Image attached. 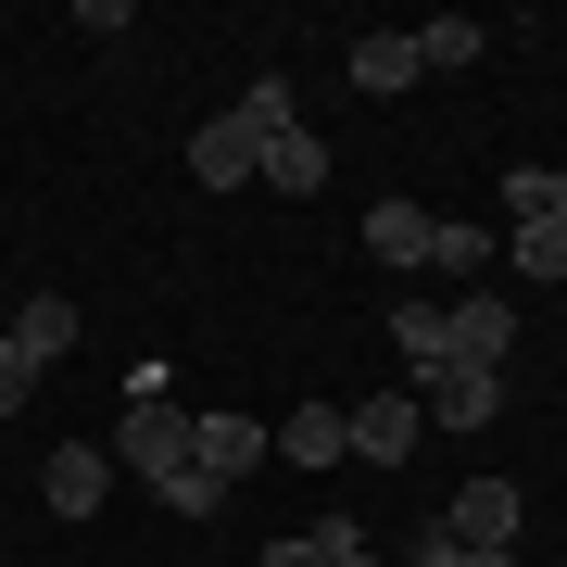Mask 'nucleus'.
<instances>
[{
	"instance_id": "19",
	"label": "nucleus",
	"mask_w": 567,
	"mask_h": 567,
	"mask_svg": "<svg viewBox=\"0 0 567 567\" xmlns=\"http://www.w3.org/2000/svg\"><path fill=\"white\" fill-rule=\"evenodd\" d=\"M316 529H328V567H391L379 529H353V517H316Z\"/></svg>"
},
{
	"instance_id": "18",
	"label": "nucleus",
	"mask_w": 567,
	"mask_h": 567,
	"mask_svg": "<svg viewBox=\"0 0 567 567\" xmlns=\"http://www.w3.org/2000/svg\"><path fill=\"white\" fill-rule=\"evenodd\" d=\"M404 567H517V555H480V543H454V529H429V543H404Z\"/></svg>"
},
{
	"instance_id": "2",
	"label": "nucleus",
	"mask_w": 567,
	"mask_h": 567,
	"mask_svg": "<svg viewBox=\"0 0 567 567\" xmlns=\"http://www.w3.org/2000/svg\"><path fill=\"white\" fill-rule=\"evenodd\" d=\"M240 102L265 114V164H252V177H265V189H290V203H316V189H328V140L303 126V102H290V76H252Z\"/></svg>"
},
{
	"instance_id": "16",
	"label": "nucleus",
	"mask_w": 567,
	"mask_h": 567,
	"mask_svg": "<svg viewBox=\"0 0 567 567\" xmlns=\"http://www.w3.org/2000/svg\"><path fill=\"white\" fill-rule=\"evenodd\" d=\"M480 51H492L480 13H429V25H416V63H429V76H454V63H480Z\"/></svg>"
},
{
	"instance_id": "5",
	"label": "nucleus",
	"mask_w": 567,
	"mask_h": 567,
	"mask_svg": "<svg viewBox=\"0 0 567 567\" xmlns=\"http://www.w3.org/2000/svg\"><path fill=\"white\" fill-rule=\"evenodd\" d=\"M505 341H517V303H505L492 278L442 303V365H505Z\"/></svg>"
},
{
	"instance_id": "17",
	"label": "nucleus",
	"mask_w": 567,
	"mask_h": 567,
	"mask_svg": "<svg viewBox=\"0 0 567 567\" xmlns=\"http://www.w3.org/2000/svg\"><path fill=\"white\" fill-rule=\"evenodd\" d=\"M391 341H404V379H429V365H442V303H391Z\"/></svg>"
},
{
	"instance_id": "8",
	"label": "nucleus",
	"mask_w": 567,
	"mask_h": 567,
	"mask_svg": "<svg viewBox=\"0 0 567 567\" xmlns=\"http://www.w3.org/2000/svg\"><path fill=\"white\" fill-rule=\"evenodd\" d=\"M442 529H454V543H480V555H517V529H529V492H517V480H466L454 505H442Z\"/></svg>"
},
{
	"instance_id": "13",
	"label": "nucleus",
	"mask_w": 567,
	"mask_h": 567,
	"mask_svg": "<svg viewBox=\"0 0 567 567\" xmlns=\"http://www.w3.org/2000/svg\"><path fill=\"white\" fill-rule=\"evenodd\" d=\"M492 265H505V240H492L480 215H442V240H429V278H454V290H480Z\"/></svg>"
},
{
	"instance_id": "4",
	"label": "nucleus",
	"mask_w": 567,
	"mask_h": 567,
	"mask_svg": "<svg viewBox=\"0 0 567 567\" xmlns=\"http://www.w3.org/2000/svg\"><path fill=\"white\" fill-rule=\"evenodd\" d=\"M404 391H416L429 429H492L505 416V365H429V379H404Z\"/></svg>"
},
{
	"instance_id": "11",
	"label": "nucleus",
	"mask_w": 567,
	"mask_h": 567,
	"mask_svg": "<svg viewBox=\"0 0 567 567\" xmlns=\"http://www.w3.org/2000/svg\"><path fill=\"white\" fill-rule=\"evenodd\" d=\"M429 240H442V215H429V203H379V215H365V252H379L391 278H416Z\"/></svg>"
},
{
	"instance_id": "1",
	"label": "nucleus",
	"mask_w": 567,
	"mask_h": 567,
	"mask_svg": "<svg viewBox=\"0 0 567 567\" xmlns=\"http://www.w3.org/2000/svg\"><path fill=\"white\" fill-rule=\"evenodd\" d=\"M114 466H126V480H152V492H177L189 466H203V416H189L177 391H126V416H114Z\"/></svg>"
},
{
	"instance_id": "10",
	"label": "nucleus",
	"mask_w": 567,
	"mask_h": 567,
	"mask_svg": "<svg viewBox=\"0 0 567 567\" xmlns=\"http://www.w3.org/2000/svg\"><path fill=\"white\" fill-rule=\"evenodd\" d=\"M416 442H429L416 391H365V404H353V454H365V466H404Z\"/></svg>"
},
{
	"instance_id": "15",
	"label": "nucleus",
	"mask_w": 567,
	"mask_h": 567,
	"mask_svg": "<svg viewBox=\"0 0 567 567\" xmlns=\"http://www.w3.org/2000/svg\"><path fill=\"white\" fill-rule=\"evenodd\" d=\"M505 265L529 290H567V215H529V227H505Z\"/></svg>"
},
{
	"instance_id": "6",
	"label": "nucleus",
	"mask_w": 567,
	"mask_h": 567,
	"mask_svg": "<svg viewBox=\"0 0 567 567\" xmlns=\"http://www.w3.org/2000/svg\"><path fill=\"white\" fill-rule=\"evenodd\" d=\"M252 164H265V114H252V102L203 114V140H189V177H203V189H252Z\"/></svg>"
},
{
	"instance_id": "12",
	"label": "nucleus",
	"mask_w": 567,
	"mask_h": 567,
	"mask_svg": "<svg viewBox=\"0 0 567 567\" xmlns=\"http://www.w3.org/2000/svg\"><path fill=\"white\" fill-rule=\"evenodd\" d=\"M429 63H416V25H379V39H353V89L365 102H391V89H416Z\"/></svg>"
},
{
	"instance_id": "7",
	"label": "nucleus",
	"mask_w": 567,
	"mask_h": 567,
	"mask_svg": "<svg viewBox=\"0 0 567 567\" xmlns=\"http://www.w3.org/2000/svg\"><path fill=\"white\" fill-rule=\"evenodd\" d=\"M102 492H114V442L89 429V442H51V466H39V505L51 517H102Z\"/></svg>"
},
{
	"instance_id": "3",
	"label": "nucleus",
	"mask_w": 567,
	"mask_h": 567,
	"mask_svg": "<svg viewBox=\"0 0 567 567\" xmlns=\"http://www.w3.org/2000/svg\"><path fill=\"white\" fill-rule=\"evenodd\" d=\"M63 353H76V303H63V290H39V303L0 328V416H25V404H39V379H51Z\"/></svg>"
},
{
	"instance_id": "9",
	"label": "nucleus",
	"mask_w": 567,
	"mask_h": 567,
	"mask_svg": "<svg viewBox=\"0 0 567 567\" xmlns=\"http://www.w3.org/2000/svg\"><path fill=\"white\" fill-rule=\"evenodd\" d=\"M265 454H278V429H265V416H240V404H203V480H215V492H240Z\"/></svg>"
},
{
	"instance_id": "20",
	"label": "nucleus",
	"mask_w": 567,
	"mask_h": 567,
	"mask_svg": "<svg viewBox=\"0 0 567 567\" xmlns=\"http://www.w3.org/2000/svg\"><path fill=\"white\" fill-rule=\"evenodd\" d=\"M252 567H328V529H290V543H265Z\"/></svg>"
},
{
	"instance_id": "14",
	"label": "nucleus",
	"mask_w": 567,
	"mask_h": 567,
	"mask_svg": "<svg viewBox=\"0 0 567 567\" xmlns=\"http://www.w3.org/2000/svg\"><path fill=\"white\" fill-rule=\"evenodd\" d=\"M278 454H290V466H341V454H353V404H303V416H278Z\"/></svg>"
}]
</instances>
